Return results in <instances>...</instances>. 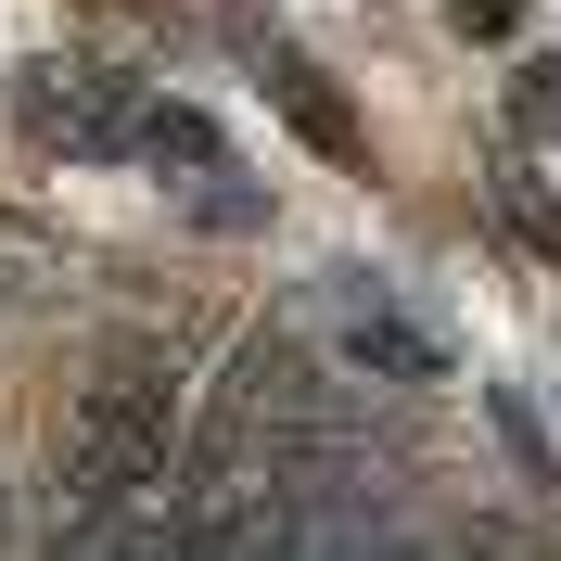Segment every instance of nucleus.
I'll use <instances>...</instances> for the list:
<instances>
[{"label":"nucleus","instance_id":"f257e3e1","mask_svg":"<svg viewBox=\"0 0 561 561\" xmlns=\"http://www.w3.org/2000/svg\"><path fill=\"white\" fill-rule=\"evenodd\" d=\"M167 447H179V383H153V370L90 383L77 396V434H65V511L77 524H115L140 485H167Z\"/></svg>","mask_w":561,"mask_h":561},{"label":"nucleus","instance_id":"f03ea898","mask_svg":"<svg viewBox=\"0 0 561 561\" xmlns=\"http://www.w3.org/2000/svg\"><path fill=\"white\" fill-rule=\"evenodd\" d=\"M26 115L65 140V153H128V140H140V103L115 90L103 65H38L26 77Z\"/></svg>","mask_w":561,"mask_h":561},{"label":"nucleus","instance_id":"7ed1b4c3","mask_svg":"<svg viewBox=\"0 0 561 561\" xmlns=\"http://www.w3.org/2000/svg\"><path fill=\"white\" fill-rule=\"evenodd\" d=\"M268 103L294 115V140H319L332 167H357V115H345V90H332L319 65H294V51H268Z\"/></svg>","mask_w":561,"mask_h":561},{"label":"nucleus","instance_id":"20e7f679","mask_svg":"<svg viewBox=\"0 0 561 561\" xmlns=\"http://www.w3.org/2000/svg\"><path fill=\"white\" fill-rule=\"evenodd\" d=\"M345 357H357V370H383V383H447V345H434L421 319H396V307H357V319H345Z\"/></svg>","mask_w":561,"mask_h":561},{"label":"nucleus","instance_id":"39448f33","mask_svg":"<svg viewBox=\"0 0 561 561\" xmlns=\"http://www.w3.org/2000/svg\"><path fill=\"white\" fill-rule=\"evenodd\" d=\"M140 153H153V167H217V128L192 103H153L140 115Z\"/></svg>","mask_w":561,"mask_h":561},{"label":"nucleus","instance_id":"423d86ee","mask_svg":"<svg viewBox=\"0 0 561 561\" xmlns=\"http://www.w3.org/2000/svg\"><path fill=\"white\" fill-rule=\"evenodd\" d=\"M511 128H524V140H561V65H549V51L511 77Z\"/></svg>","mask_w":561,"mask_h":561},{"label":"nucleus","instance_id":"0eeeda50","mask_svg":"<svg viewBox=\"0 0 561 561\" xmlns=\"http://www.w3.org/2000/svg\"><path fill=\"white\" fill-rule=\"evenodd\" d=\"M497 205H511V230H524V243H536V255H549V268H561V217H549V192H536V179H511Z\"/></svg>","mask_w":561,"mask_h":561},{"label":"nucleus","instance_id":"6e6552de","mask_svg":"<svg viewBox=\"0 0 561 561\" xmlns=\"http://www.w3.org/2000/svg\"><path fill=\"white\" fill-rule=\"evenodd\" d=\"M511 13H524V0H447V26H459V38H511Z\"/></svg>","mask_w":561,"mask_h":561}]
</instances>
